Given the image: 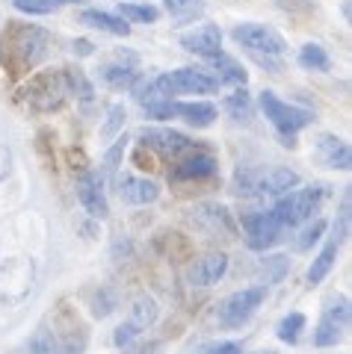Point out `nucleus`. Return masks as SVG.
<instances>
[{
  "label": "nucleus",
  "instance_id": "1",
  "mask_svg": "<svg viewBox=\"0 0 352 354\" xmlns=\"http://www.w3.org/2000/svg\"><path fill=\"white\" fill-rule=\"evenodd\" d=\"M231 36L255 57L258 65H267V68H279V57L288 50V44H284L279 32L263 24H237Z\"/></svg>",
  "mask_w": 352,
  "mask_h": 354
},
{
  "label": "nucleus",
  "instance_id": "2",
  "mask_svg": "<svg viewBox=\"0 0 352 354\" xmlns=\"http://www.w3.org/2000/svg\"><path fill=\"white\" fill-rule=\"evenodd\" d=\"M261 109H263V115L270 118V124L281 133L284 145H293V136H296V133L314 121L311 109L284 104L276 92H261Z\"/></svg>",
  "mask_w": 352,
  "mask_h": 354
},
{
  "label": "nucleus",
  "instance_id": "3",
  "mask_svg": "<svg viewBox=\"0 0 352 354\" xmlns=\"http://www.w3.org/2000/svg\"><path fill=\"white\" fill-rule=\"evenodd\" d=\"M267 298V286H243V290L231 292L228 298H222L216 307V322L222 328H240L246 325L252 316L258 313V307Z\"/></svg>",
  "mask_w": 352,
  "mask_h": 354
},
{
  "label": "nucleus",
  "instance_id": "4",
  "mask_svg": "<svg viewBox=\"0 0 352 354\" xmlns=\"http://www.w3.org/2000/svg\"><path fill=\"white\" fill-rule=\"evenodd\" d=\"M323 198H326V186H308V189H296L290 195H284L270 213L279 218L281 227H296L320 209Z\"/></svg>",
  "mask_w": 352,
  "mask_h": 354
},
{
  "label": "nucleus",
  "instance_id": "5",
  "mask_svg": "<svg viewBox=\"0 0 352 354\" xmlns=\"http://www.w3.org/2000/svg\"><path fill=\"white\" fill-rule=\"evenodd\" d=\"M349 316H352V307H349V298L346 295H332L326 298L323 304V316L314 328V346L317 348H328L344 337V330L349 328Z\"/></svg>",
  "mask_w": 352,
  "mask_h": 354
},
{
  "label": "nucleus",
  "instance_id": "6",
  "mask_svg": "<svg viewBox=\"0 0 352 354\" xmlns=\"http://www.w3.org/2000/svg\"><path fill=\"white\" fill-rule=\"evenodd\" d=\"M48 44H51V36L48 30H42L36 24H24V27H15L12 36H9V50H12L15 62L21 68H33L45 59L48 53Z\"/></svg>",
  "mask_w": 352,
  "mask_h": 354
},
{
  "label": "nucleus",
  "instance_id": "7",
  "mask_svg": "<svg viewBox=\"0 0 352 354\" xmlns=\"http://www.w3.org/2000/svg\"><path fill=\"white\" fill-rule=\"evenodd\" d=\"M154 86L166 97L169 95H211L219 88V83L204 68H178V71L160 74L154 80Z\"/></svg>",
  "mask_w": 352,
  "mask_h": 354
},
{
  "label": "nucleus",
  "instance_id": "8",
  "mask_svg": "<svg viewBox=\"0 0 352 354\" xmlns=\"http://www.w3.org/2000/svg\"><path fill=\"white\" fill-rule=\"evenodd\" d=\"M27 104L36 109V113H51V109H60L62 101L69 97V86H65V74H36L30 80V86L24 88Z\"/></svg>",
  "mask_w": 352,
  "mask_h": 354
},
{
  "label": "nucleus",
  "instance_id": "9",
  "mask_svg": "<svg viewBox=\"0 0 352 354\" xmlns=\"http://www.w3.org/2000/svg\"><path fill=\"white\" fill-rule=\"evenodd\" d=\"M243 230H246L249 248L267 251V248H272L281 239V230L284 227L279 225V218L272 216V213H246L243 216Z\"/></svg>",
  "mask_w": 352,
  "mask_h": 354
},
{
  "label": "nucleus",
  "instance_id": "10",
  "mask_svg": "<svg viewBox=\"0 0 352 354\" xmlns=\"http://www.w3.org/2000/svg\"><path fill=\"white\" fill-rule=\"evenodd\" d=\"M137 139L146 148L163 153V157H181V153H190L193 151V142L186 139L184 133L169 130V127H142Z\"/></svg>",
  "mask_w": 352,
  "mask_h": 354
},
{
  "label": "nucleus",
  "instance_id": "11",
  "mask_svg": "<svg viewBox=\"0 0 352 354\" xmlns=\"http://www.w3.org/2000/svg\"><path fill=\"white\" fill-rule=\"evenodd\" d=\"M77 198H80L83 209L92 218H107V195H104V177L98 171H83V177L77 180Z\"/></svg>",
  "mask_w": 352,
  "mask_h": 354
},
{
  "label": "nucleus",
  "instance_id": "12",
  "mask_svg": "<svg viewBox=\"0 0 352 354\" xmlns=\"http://www.w3.org/2000/svg\"><path fill=\"white\" fill-rule=\"evenodd\" d=\"M80 348L83 342H77V337H60L51 328H39L21 354H80Z\"/></svg>",
  "mask_w": 352,
  "mask_h": 354
},
{
  "label": "nucleus",
  "instance_id": "13",
  "mask_svg": "<svg viewBox=\"0 0 352 354\" xmlns=\"http://www.w3.org/2000/svg\"><path fill=\"white\" fill-rule=\"evenodd\" d=\"M225 272H228V257L222 251H213V254L199 257L190 269H186V281L193 286H213Z\"/></svg>",
  "mask_w": 352,
  "mask_h": 354
},
{
  "label": "nucleus",
  "instance_id": "14",
  "mask_svg": "<svg viewBox=\"0 0 352 354\" xmlns=\"http://www.w3.org/2000/svg\"><path fill=\"white\" fill-rule=\"evenodd\" d=\"M181 44L190 53H199V57L211 59L216 53H222V32H219V27H213V24H202L190 32H184Z\"/></svg>",
  "mask_w": 352,
  "mask_h": 354
},
{
  "label": "nucleus",
  "instance_id": "15",
  "mask_svg": "<svg viewBox=\"0 0 352 354\" xmlns=\"http://www.w3.org/2000/svg\"><path fill=\"white\" fill-rule=\"evenodd\" d=\"M216 171V160L211 153H202V151H190L186 157L178 160V165L172 169V180L175 183H184V180H202V177H211Z\"/></svg>",
  "mask_w": 352,
  "mask_h": 354
},
{
  "label": "nucleus",
  "instance_id": "16",
  "mask_svg": "<svg viewBox=\"0 0 352 354\" xmlns=\"http://www.w3.org/2000/svg\"><path fill=\"white\" fill-rule=\"evenodd\" d=\"M299 186V174H296L293 169H281V165H276V169L270 171H255V192L261 195H284Z\"/></svg>",
  "mask_w": 352,
  "mask_h": 354
},
{
  "label": "nucleus",
  "instance_id": "17",
  "mask_svg": "<svg viewBox=\"0 0 352 354\" xmlns=\"http://www.w3.org/2000/svg\"><path fill=\"white\" fill-rule=\"evenodd\" d=\"M160 195V186L148 180V177H134V174H125L118 177V198H122L125 204H151L157 201Z\"/></svg>",
  "mask_w": 352,
  "mask_h": 354
},
{
  "label": "nucleus",
  "instance_id": "18",
  "mask_svg": "<svg viewBox=\"0 0 352 354\" xmlns=\"http://www.w3.org/2000/svg\"><path fill=\"white\" fill-rule=\"evenodd\" d=\"M172 115L184 118L193 127H211L216 118V106L207 101H181V104H172Z\"/></svg>",
  "mask_w": 352,
  "mask_h": 354
},
{
  "label": "nucleus",
  "instance_id": "19",
  "mask_svg": "<svg viewBox=\"0 0 352 354\" xmlns=\"http://www.w3.org/2000/svg\"><path fill=\"white\" fill-rule=\"evenodd\" d=\"M317 151H320V160L328 165V169H340V171H346L349 169V145L344 139H337V136H320L317 139Z\"/></svg>",
  "mask_w": 352,
  "mask_h": 354
},
{
  "label": "nucleus",
  "instance_id": "20",
  "mask_svg": "<svg viewBox=\"0 0 352 354\" xmlns=\"http://www.w3.org/2000/svg\"><path fill=\"white\" fill-rule=\"evenodd\" d=\"M344 239H346V236H340L337 230H335L332 239L326 242V248L317 254L314 263H311V269H308V283H320L326 274L332 272V266H335V260H337V251H340V245H344Z\"/></svg>",
  "mask_w": 352,
  "mask_h": 354
},
{
  "label": "nucleus",
  "instance_id": "21",
  "mask_svg": "<svg viewBox=\"0 0 352 354\" xmlns=\"http://www.w3.org/2000/svg\"><path fill=\"white\" fill-rule=\"evenodd\" d=\"M101 80L113 88H134V83L139 80V74L134 68V62H125L122 53H118V62H109V65H101Z\"/></svg>",
  "mask_w": 352,
  "mask_h": 354
},
{
  "label": "nucleus",
  "instance_id": "22",
  "mask_svg": "<svg viewBox=\"0 0 352 354\" xmlns=\"http://www.w3.org/2000/svg\"><path fill=\"white\" fill-rule=\"evenodd\" d=\"M193 218L199 221V225H207L216 234V230H222V234H234V221H231L228 209L222 204H199L193 209Z\"/></svg>",
  "mask_w": 352,
  "mask_h": 354
},
{
  "label": "nucleus",
  "instance_id": "23",
  "mask_svg": "<svg viewBox=\"0 0 352 354\" xmlns=\"http://www.w3.org/2000/svg\"><path fill=\"white\" fill-rule=\"evenodd\" d=\"M157 301L148 295V292H139L137 298H134V304H130V316H127V325H134L139 334L142 330H148L154 322H157Z\"/></svg>",
  "mask_w": 352,
  "mask_h": 354
},
{
  "label": "nucleus",
  "instance_id": "24",
  "mask_svg": "<svg viewBox=\"0 0 352 354\" xmlns=\"http://www.w3.org/2000/svg\"><path fill=\"white\" fill-rule=\"evenodd\" d=\"M80 21L86 27H92V30L109 32V36H127L130 32V24H125L122 18H116L109 12H101V9H86V12L80 15Z\"/></svg>",
  "mask_w": 352,
  "mask_h": 354
},
{
  "label": "nucleus",
  "instance_id": "25",
  "mask_svg": "<svg viewBox=\"0 0 352 354\" xmlns=\"http://www.w3.org/2000/svg\"><path fill=\"white\" fill-rule=\"evenodd\" d=\"M211 62V68H213V80L222 86V83H243L246 86V71H243V65H240L237 59H231V57H225V53H216V57H211L207 59Z\"/></svg>",
  "mask_w": 352,
  "mask_h": 354
},
{
  "label": "nucleus",
  "instance_id": "26",
  "mask_svg": "<svg viewBox=\"0 0 352 354\" xmlns=\"http://www.w3.org/2000/svg\"><path fill=\"white\" fill-rule=\"evenodd\" d=\"M299 65L308 71H328L332 68V59H328V53L320 48V44H305V48L299 50Z\"/></svg>",
  "mask_w": 352,
  "mask_h": 354
},
{
  "label": "nucleus",
  "instance_id": "27",
  "mask_svg": "<svg viewBox=\"0 0 352 354\" xmlns=\"http://www.w3.org/2000/svg\"><path fill=\"white\" fill-rule=\"evenodd\" d=\"M302 330H305V316H302V313H288V316H284L281 322H279L276 334H279L281 342H290V346H293V342L302 337Z\"/></svg>",
  "mask_w": 352,
  "mask_h": 354
},
{
  "label": "nucleus",
  "instance_id": "28",
  "mask_svg": "<svg viewBox=\"0 0 352 354\" xmlns=\"http://www.w3.org/2000/svg\"><path fill=\"white\" fill-rule=\"evenodd\" d=\"M65 3H74V0H15V9L27 15H51Z\"/></svg>",
  "mask_w": 352,
  "mask_h": 354
},
{
  "label": "nucleus",
  "instance_id": "29",
  "mask_svg": "<svg viewBox=\"0 0 352 354\" xmlns=\"http://www.w3.org/2000/svg\"><path fill=\"white\" fill-rule=\"evenodd\" d=\"M122 15L130 21H139V24H154L160 18V9L151 3H122Z\"/></svg>",
  "mask_w": 352,
  "mask_h": 354
},
{
  "label": "nucleus",
  "instance_id": "30",
  "mask_svg": "<svg viewBox=\"0 0 352 354\" xmlns=\"http://www.w3.org/2000/svg\"><path fill=\"white\" fill-rule=\"evenodd\" d=\"M65 86H69V95H80L83 101L92 97V83L86 80V74L80 68H65Z\"/></svg>",
  "mask_w": 352,
  "mask_h": 354
},
{
  "label": "nucleus",
  "instance_id": "31",
  "mask_svg": "<svg viewBox=\"0 0 352 354\" xmlns=\"http://www.w3.org/2000/svg\"><path fill=\"white\" fill-rule=\"evenodd\" d=\"M225 109L234 118H249L252 115V95L246 92V88H237V92H231L225 97Z\"/></svg>",
  "mask_w": 352,
  "mask_h": 354
},
{
  "label": "nucleus",
  "instance_id": "32",
  "mask_svg": "<svg viewBox=\"0 0 352 354\" xmlns=\"http://www.w3.org/2000/svg\"><path fill=\"white\" fill-rule=\"evenodd\" d=\"M284 269H288V257H267V260H261V286H270V283H276Z\"/></svg>",
  "mask_w": 352,
  "mask_h": 354
},
{
  "label": "nucleus",
  "instance_id": "33",
  "mask_svg": "<svg viewBox=\"0 0 352 354\" xmlns=\"http://www.w3.org/2000/svg\"><path fill=\"white\" fill-rule=\"evenodd\" d=\"M166 9H169V15L175 18V21H190V18H195L202 12V3L199 0H166Z\"/></svg>",
  "mask_w": 352,
  "mask_h": 354
},
{
  "label": "nucleus",
  "instance_id": "34",
  "mask_svg": "<svg viewBox=\"0 0 352 354\" xmlns=\"http://www.w3.org/2000/svg\"><path fill=\"white\" fill-rule=\"evenodd\" d=\"M125 118H127L125 106H122V104H113V106L107 109V124L101 127V136H104V139H113L116 133L125 127Z\"/></svg>",
  "mask_w": 352,
  "mask_h": 354
},
{
  "label": "nucleus",
  "instance_id": "35",
  "mask_svg": "<svg viewBox=\"0 0 352 354\" xmlns=\"http://www.w3.org/2000/svg\"><path fill=\"white\" fill-rule=\"evenodd\" d=\"M125 145H127V139H116V145L107 151V157L101 162V177H116L118 171V160H122V153H125Z\"/></svg>",
  "mask_w": 352,
  "mask_h": 354
},
{
  "label": "nucleus",
  "instance_id": "36",
  "mask_svg": "<svg viewBox=\"0 0 352 354\" xmlns=\"http://www.w3.org/2000/svg\"><path fill=\"white\" fill-rule=\"evenodd\" d=\"M323 234H326V221H323V218H314V225H308V227L302 230V236L296 239V248H311L314 242L323 239Z\"/></svg>",
  "mask_w": 352,
  "mask_h": 354
},
{
  "label": "nucleus",
  "instance_id": "37",
  "mask_svg": "<svg viewBox=\"0 0 352 354\" xmlns=\"http://www.w3.org/2000/svg\"><path fill=\"white\" fill-rule=\"evenodd\" d=\"M139 337V330L134 328V325H127V322H122L116 328V334H113V342L116 346H130V342H134Z\"/></svg>",
  "mask_w": 352,
  "mask_h": 354
},
{
  "label": "nucleus",
  "instance_id": "38",
  "mask_svg": "<svg viewBox=\"0 0 352 354\" xmlns=\"http://www.w3.org/2000/svg\"><path fill=\"white\" fill-rule=\"evenodd\" d=\"M9 162H12V153H9L6 145H0V180H6L9 174Z\"/></svg>",
  "mask_w": 352,
  "mask_h": 354
},
{
  "label": "nucleus",
  "instance_id": "39",
  "mask_svg": "<svg viewBox=\"0 0 352 354\" xmlns=\"http://www.w3.org/2000/svg\"><path fill=\"white\" fill-rule=\"evenodd\" d=\"M211 354H240V346L237 342H219V346L211 348Z\"/></svg>",
  "mask_w": 352,
  "mask_h": 354
},
{
  "label": "nucleus",
  "instance_id": "40",
  "mask_svg": "<svg viewBox=\"0 0 352 354\" xmlns=\"http://www.w3.org/2000/svg\"><path fill=\"white\" fill-rule=\"evenodd\" d=\"M74 48H80V53H92V44L89 41H77Z\"/></svg>",
  "mask_w": 352,
  "mask_h": 354
},
{
  "label": "nucleus",
  "instance_id": "41",
  "mask_svg": "<svg viewBox=\"0 0 352 354\" xmlns=\"http://www.w3.org/2000/svg\"><path fill=\"white\" fill-rule=\"evenodd\" d=\"M258 354H276V351H258Z\"/></svg>",
  "mask_w": 352,
  "mask_h": 354
}]
</instances>
